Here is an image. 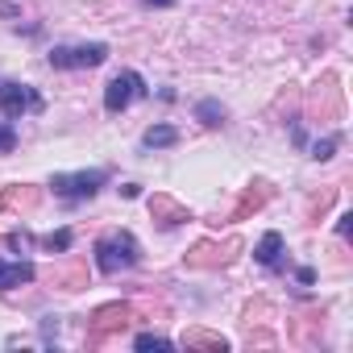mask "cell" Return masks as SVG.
I'll use <instances>...</instances> for the list:
<instances>
[{
    "label": "cell",
    "instance_id": "cell-1",
    "mask_svg": "<svg viewBox=\"0 0 353 353\" xmlns=\"http://www.w3.org/2000/svg\"><path fill=\"white\" fill-rule=\"evenodd\" d=\"M141 262V245H137V237L133 233H108V237H100L96 241V266L104 270V274H117V270H129V266H137Z\"/></svg>",
    "mask_w": 353,
    "mask_h": 353
},
{
    "label": "cell",
    "instance_id": "cell-2",
    "mask_svg": "<svg viewBox=\"0 0 353 353\" xmlns=\"http://www.w3.org/2000/svg\"><path fill=\"white\" fill-rule=\"evenodd\" d=\"M108 59L104 42H83V46H54L50 50V67L54 71H83V67H100Z\"/></svg>",
    "mask_w": 353,
    "mask_h": 353
},
{
    "label": "cell",
    "instance_id": "cell-3",
    "mask_svg": "<svg viewBox=\"0 0 353 353\" xmlns=\"http://www.w3.org/2000/svg\"><path fill=\"white\" fill-rule=\"evenodd\" d=\"M104 179H108L104 170H75V174H54L50 188H54V196H63V200H92V196L104 188Z\"/></svg>",
    "mask_w": 353,
    "mask_h": 353
},
{
    "label": "cell",
    "instance_id": "cell-4",
    "mask_svg": "<svg viewBox=\"0 0 353 353\" xmlns=\"http://www.w3.org/2000/svg\"><path fill=\"white\" fill-rule=\"evenodd\" d=\"M0 112H5L9 121H21L26 112H42V96H38V88L17 83V79L0 83Z\"/></svg>",
    "mask_w": 353,
    "mask_h": 353
},
{
    "label": "cell",
    "instance_id": "cell-5",
    "mask_svg": "<svg viewBox=\"0 0 353 353\" xmlns=\"http://www.w3.org/2000/svg\"><path fill=\"white\" fill-rule=\"evenodd\" d=\"M145 96V79L137 75V71H117L112 79H108V88H104V108L108 112H125L133 100H141Z\"/></svg>",
    "mask_w": 353,
    "mask_h": 353
},
{
    "label": "cell",
    "instance_id": "cell-6",
    "mask_svg": "<svg viewBox=\"0 0 353 353\" xmlns=\"http://www.w3.org/2000/svg\"><path fill=\"white\" fill-rule=\"evenodd\" d=\"M34 262H5L0 258V291H13V287H26V283H34Z\"/></svg>",
    "mask_w": 353,
    "mask_h": 353
},
{
    "label": "cell",
    "instance_id": "cell-7",
    "mask_svg": "<svg viewBox=\"0 0 353 353\" xmlns=\"http://www.w3.org/2000/svg\"><path fill=\"white\" fill-rule=\"evenodd\" d=\"M254 258L262 262V266H279V258H283V233H262V241L254 245Z\"/></svg>",
    "mask_w": 353,
    "mask_h": 353
},
{
    "label": "cell",
    "instance_id": "cell-8",
    "mask_svg": "<svg viewBox=\"0 0 353 353\" xmlns=\"http://www.w3.org/2000/svg\"><path fill=\"white\" fill-rule=\"evenodd\" d=\"M179 141V129L174 125H150L145 133H141V145L145 150H166V145H174Z\"/></svg>",
    "mask_w": 353,
    "mask_h": 353
},
{
    "label": "cell",
    "instance_id": "cell-9",
    "mask_svg": "<svg viewBox=\"0 0 353 353\" xmlns=\"http://www.w3.org/2000/svg\"><path fill=\"white\" fill-rule=\"evenodd\" d=\"M196 117L208 125V129H216V125H225V108L216 104V100H204V104H196Z\"/></svg>",
    "mask_w": 353,
    "mask_h": 353
},
{
    "label": "cell",
    "instance_id": "cell-10",
    "mask_svg": "<svg viewBox=\"0 0 353 353\" xmlns=\"http://www.w3.org/2000/svg\"><path fill=\"white\" fill-rule=\"evenodd\" d=\"M183 345H208V349H229V341H225V336H212V332H188V336H183Z\"/></svg>",
    "mask_w": 353,
    "mask_h": 353
},
{
    "label": "cell",
    "instance_id": "cell-11",
    "mask_svg": "<svg viewBox=\"0 0 353 353\" xmlns=\"http://www.w3.org/2000/svg\"><path fill=\"white\" fill-rule=\"evenodd\" d=\"M133 345L137 349H174V341H166L158 332H141V336H133Z\"/></svg>",
    "mask_w": 353,
    "mask_h": 353
},
{
    "label": "cell",
    "instance_id": "cell-12",
    "mask_svg": "<svg viewBox=\"0 0 353 353\" xmlns=\"http://www.w3.org/2000/svg\"><path fill=\"white\" fill-rule=\"evenodd\" d=\"M71 241H75V237H71V229H63V233H50V237H42V245H46V250H59V254H63V250H71Z\"/></svg>",
    "mask_w": 353,
    "mask_h": 353
},
{
    "label": "cell",
    "instance_id": "cell-13",
    "mask_svg": "<svg viewBox=\"0 0 353 353\" xmlns=\"http://www.w3.org/2000/svg\"><path fill=\"white\" fill-rule=\"evenodd\" d=\"M13 145H17V129L9 121H0V154H13Z\"/></svg>",
    "mask_w": 353,
    "mask_h": 353
},
{
    "label": "cell",
    "instance_id": "cell-14",
    "mask_svg": "<svg viewBox=\"0 0 353 353\" xmlns=\"http://www.w3.org/2000/svg\"><path fill=\"white\" fill-rule=\"evenodd\" d=\"M332 150H336V137H324V141H316V145H312V158H316V162H328V158H332Z\"/></svg>",
    "mask_w": 353,
    "mask_h": 353
},
{
    "label": "cell",
    "instance_id": "cell-15",
    "mask_svg": "<svg viewBox=\"0 0 353 353\" xmlns=\"http://www.w3.org/2000/svg\"><path fill=\"white\" fill-rule=\"evenodd\" d=\"M349 221H353V216H349V212H345V216H341V221H336V233H341V237H349Z\"/></svg>",
    "mask_w": 353,
    "mask_h": 353
},
{
    "label": "cell",
    "instance_id": "cell-16",
    "mask_svg": "<svg viewBox=\"0 0 353 353\" xmlns=\"http://www.w3.org/2000/svg\"><path fill=\"white\" fill-rule=\"evenodd\" d=\"M145 5H150V9H170L174 0H145Z\"/></svg>",
    "mask_w": 353,
    "mask_h": 353
}]
</instances>
